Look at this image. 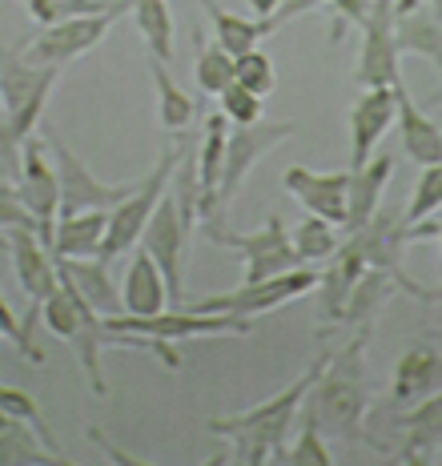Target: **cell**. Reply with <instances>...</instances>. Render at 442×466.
Wrapping results in <instances>:
<instances>
[{
    "label": "cell",
    "instance_id": "cell-16",
    "mask_svg": "<svg viewBox=\"0 0 442 466\" xmlns=\"http://www.w3.org/2000/svg\"><path fill=\"white\" fill-rule=\"evenodd\" d=\"M282 186L302 201L306 213H318V218L346 229V221H350V169L318 173L306 165H290L282 173Z\"/></svg>",
    "mask_w": 442,
    "mask_h": 466
},
{
    "label": "cell",
    "instance_id": "cell-15",
    "mask_svg": "<svg viewBox=\"0 0 442 466\" xmlns=\"http://www.w3.org/2000/svg\"><path fill=\"white\" fill-rule=\"evenodd\" d=\"M390 125H398V89L394 85L362 89L350 109V169H358L374 157V149L390 133Z\"/></svg>",
    "mask_w": 442,
    "mask_h": 466
},
{
    "label": "cell",
    "instance_id": "cell-19",
    "mask_svg": "<svg viewBox=\"0 0 442 466\" xmlns=\"http://www.w3.org/2000/svg\"><path fill=\"white\" fill-rule=\"evenodd\" d=\"M56 266H61V278L69 281L89 306H97L105 318L125 314V298L117 294V286H113L109 261L105 258H56Z\"/></svg>",
    "mask_w": 442,
    "mask_h": 466
},
{
    "label": "cell",
    "instance_id": "cell-11",
    "mask_svg": "<svg viewBox=\"0 0 442 466\" xmlns=\"http://www.w3.org/2000/svg\"><path fill=\"white\" fill-rule=\"evenodd\" d=\"M45 141L41 133L36 137L25 141V153H21V173H16V186L13 193L21 198V206L33 213L36 229H41V238L49 241L53 249V238H56V221H61V173H56V161L49 165L45 157Z\"/></svg>",
    "mask_w": 442,
    "mask_h": 466
},
{
    "label": "cell",
    "instance_id": "cell-29",
    "mask_svg": "<svg viewBox=\"0 0 442 466\" xmlns=\"http://www.w3.org/2000/svg\"><path fill=\"white\" fill-rule=\"evenodd\" d=\"M0 459H5L8 466H13V462H61V466H69V459H65V454H56L53 446H45V442H41V434H36L28 422L13 419V414H5V439H0Z\"/></svg>",
    "mask_w": 442,
    "mask_h": 466
},
{
    "label": "cell",
    "instance_id": "cell-4",
    "mask_svg": "<svg viewBox=\"0 0 442 466\" xmlns=\"http://www.w3.org/2000/svg\"><path fill=\"white\" fill-rule=\"evenodd\" d=\"M5 246H8V258H13L16 286H21L25 298H28L25 358L41 366L45 350L36 346V322H45V306H49V298L61 289V266H56V254L49 249V241H45L33 226H5Z\"/></svg>",
    "mask_w": 442,
    "mask_h": 466
},
{
    "label": "cell",
    "instance_id": "cell-3",
    "mask_svg": "<svg viewBox=\"0 0 442 466\" xmlns=\"http://www.w3.org/2000/svg\"><path fill=\"white\" fill-rule=\"evenodd\" d=\"M367 329L370 322L358 326V338H354L346 350H334L330 366L322 370L318 386L310 390V419L322 426V431L338 434V439L350 442H367V370H362V346H367Z\"/></svg>",
    "mask_w": 442,
    "mask_h": 466
},
{
    "label": "cell",
    "instance_id": "cell-34",
    "mask_svg": "<svg viewBox=\"0 0 442 466\" xmlns=\"http://www.w3.org/2000/svg\"><path fill=\"white\" fill-rule=\"evenodd\" d=\"M113 5H121V0H25L28 16L41 28L73 21V16H85V13H105V8H113Z\"/></svg>",
    "mask_w": 442,
    "mask_h": 466
},
{
    "label": "cell",
    "instance_id": "cell-26",
    "mask_svg": "<svg viewBox=\"0 0 442 466\" xmlns=\"http://www.w3.org/2000/svg\"><path fill=\"white\" fill-rule=\"evenodd\" d=\"M229 116L217 113L209 116L206 133L197 145V173H201V213L206 221H214V206H217V186H221V169H226V149H229Z\"/></svg>",
    "mask_w": 442,
    "mask_h": 466
},
{
    "label": "cell",
    "instance_id": "cell-13",
    "mask_svg": "<svg viewBox=\"0 0 442 466\" xmlns=\"http://www.w3.org/2000/svg\"><path fill=\"white\" fill-rule=\"evenodd\" d=\"M394 5L398 0H370V13L362 21V53H358V76L362 89L370 85H398L402 69H398V16H394Z\"/></svg>",
    "mask_w": 442,
    "mask_h": 466
},
{
    "label": "cell",
    "instance_id": "cell-28",
    "mask_svg": "<svg viewBox=\"0 0 442 466\" xmlns=\"http://www.w3.org/2000/svg\"><path fill=\"white\" fill-rule=\"evenodd\" d=\"M133 16H137V33L146 41V53L157 61H173V13L169 0H133Z\"/></svg>",
    "mask_w": 442,
    "mask_h": 466
},
{
    "label": "cell",
    "instance_id": "cell-35",
    "mask_svg": "<svg viewBox=\"0 0 442 466\" xmlns=\"http://www.w3.org/2000/svg\"><path fill=\"white\" fill-rule=\"evenodd\" d=\"M237 85L254 89L257 96H270L277 89V69H274V56L254 48V53H242L237 56Z\"/></svg>",
    "mask_w": 442,
    "mask_h": 466
},
{
    "label": "cell",
    "instance_id": "cell-5",
    "mask_svg": "<svg viewBox=\"0 0 442 466\" xmlns=\"http://www.w3.org/2000/svg\"><path fill=\"white\" fill-rule=\"evenodd\" d=\"M177 157H181V149L166 145L149 177H141V186L133 189L117 209H109V233H105V249H101L105 261H113V258L129 254V249H137V241L146 238V226L153 221V213H157L161 198L169 193V181H173V169H177Z\"/></svg>",
    "mask_w": 442,
    "mask_h": 466
},
{
    "label": "cell",
    "instance_id": "cell-17",
    "mask_svg": "<svg viewBox=\"0 0 442 466\" xmlns=\"http://www.w3.org/2000/svg\"><path fill=\"white\" fill-rule=\"evenodd\" d=\"M314 5H318V0H297V5H286L277 16H242V13H229V8H217L214 0H201V8L209 13V25H214L217 45L229 48L234 56L254 53L277 25L290 21V16H297V13H306V8H314Z\"/></svg>",
    "mask_w": 442,
    "mask_h": 466
},
{
    "label": "cell",
    "instance_id": "cell-41",
    "mask_svg": "<svg viewBox=\"0 0 442 466\" xmlns=\"http://www.w3.org/2000/svg\"><path fill=\"white\" fill-rule=\"evenodd\" d=\"M85 434H89V442H97L101 446V451H105V459H113V462H141V459H133V454H121V451H113V446L109 442H105V434H101V426H89V431H85Z\"/></svg>",
    "mask_w": 442,
    "mask_h": 466
},
{
    "label": "cell",
    "instance_id": "cell-24",
    "mask_svg": "<svg viewBox=\"0 0 442 466\" xmlns=\"http://www.w3.org/2000/svg\"><path fill=\"white\" fill-rule=\"evenodd\" d=\"M398 426L407 431L398 459L402 462H427L430 454H435V446H442V390L427 394L415 410L398 414Z\"/></svg>",
    "mask_w": 442,
    "mask_h": 466
},
{
    "label": "cell",
    "instance_id": "cell-38",
    "mask_svg": "<svg viewBox=\"0 0 442 466\" xmlns=\"http://www.w3.org/2000/svg\"><path fill=\"white\" fill-rule=\"evenodd\" d=\"M318 5H326L334 16H338V36L346 33V28H354V25H362L367 21V13H370V0H318Z\"/></svg>",
    "mask_w": 442,
    "mask_h": 466
},
{
    "label": "cell",
    "instance_id": "cell-22",
    "mask_svg": "<svg viewBox=\"0 0 442 466\" xmlns=\"http://www.w3.org/2000/svg\"><path fill=\"white\" fill-rule=\"evenodd\" d=\"M442 390V354L430 342H415L394 366V402H415Z\"/></svg>",
    "mask_w": 442,
    "mask_h": 466
},
{
    "label": "cell",
    "instance_id": "cell-18",
    "mask_svg": "<svg viewBox=\"0 0 442 466\" xmlns=\"http://www.w3.org/2000/svg\"><path fill=\"white\" fill-rule=\"evenodd\" d=\"M394 16H398V48L402 56L415 53V56H427L430 65H438L442 73V16L427 0H398L394 5ZM442 101V93H438Z\"/></svg>",
    "mask_w": 442,
    "mask_h": 466
},
{
    "label": "cell",
    "instance_id": "cell-2",
    "mask_svg": "<svg viewBox=\"0 0 442 466\" xmlns=\"http://www.w3.org/2000/svg\"><path fill=\"white\" fill-rule=\"evenodd\" d=\"M61 76L56 65H33L25 61L21 48L5 53V69H0V101H5V116H0V157H5L8 181L21 173V153L33 133L45 125V105H49L53 81Z\"/></svg>",
    "mask_w": 442,
    "mask_h": 466
},
{
    "label": "cell",
    "instance_id": "cell-7",
    "mask_svg": "<svg viewBox=\"0 0 442 466\" xmlns=\"http://www.w3.org/2000/svg\"><path fill=\"white\" fill-rule=\"evenodd\" d=\"M206 233L214 246H226V249H234V254H242V261H246L242 281H266L274 274L306 266L294 246V233L286 229V221L277 218V213H270L266 226L254 233H229L226 226H217V221H206Z\"/></svg>",
    "mask_w": 442,
    "mask_h": 466
},
{
    "label": "cell",
    "instance_id": "cell-37",
    "mask_svg": "<svg viewBox=\"0 0 442 466\" xmlns=\"http://www.w3.org/2000/svg\"><path fill=\"white\" fill-rule=\"evenodd\" d=\"M217 105H221V113H226L234 125H254V121H262V96H257L254 89H246V85H237V81L217 96Z\"/></svg>",
    "mask_w": 442,
    "mask_h": 466
},
{
    "label": "cell",
    "instance_id": "cell-9",
    "mask_svg": "<svg viewBox=\"0 0 442 466\" xmlns=\"http://www.w3.org/2000/svg\"><path fill=\"white\" fill-rule=\"evenodd\" d=\"M125 13H133V0H121V5L105 8V13H85V16H73V21L49 25V28H41L21 53H25V61H33V65H56V69H65L76 56L93 53V48L105 41V33L113 28V21Z\"/></svg>",
    "mask_w": 442,
    "mask_h": 466
},
{
    "label": "cell",
    "instance_id": "cell-42",
    "mask_svg": "<svg viewBox=\"0 0 442 466\" xmlns=\"http://www.w3.org/2000/svg\"><path fill=\"white\" fill-rule=\"evenodd\" d=\"M249 8H254V16H277L282 0H249Z\"/></svg>",
    "mask_w": 442,
    "mask_h": 466
},
{
    "label": "cell",
    "instance_id": "cell-40",
    "mask_svg": "<svg viewBox=\"0 0 442 466\" xmlns=\"http://www.w3.org/2000/svg\"><path fill=\"white\" fill-rule=\"evenodd\" d=\"M398 289H407V294H415L418 302H442V286H418L410 274L398 278Z\"/></svg>",
    "mask_w": 442,
    "mask_h": 466
},
{
    "label": "cell",
    "instance_id": "cell-10",
    "mask_svg": "<svg viewBox=\"0 0 442 466\" xmlns=\"http://www.w3.org/2000/svg\"><path fill=\"white\" fill-rule=\"evenodd\" d=\"M322 286V274L314 266H297L286 269V274H274L266 281H242L237 289H226V294H209L189 302L194 309H217V314H237V318H257L270 314V309L294 302V298L310 294V289Z\"/></svg>",
    "mask_w": 442,
    "mask_h": 466
},
{
    "label": "cell",
    "instance_id": "cell-14",
    "mask_svg": "<svg viewBox=\"0 0 442 466\" xmlns=\"http://www.w3.org/2000/svg\"><path fill=\"white\" fill-rule=\"evenodd\" d=\"M189 238H194V221L177 209V198L166 193L157 213H153V221L146 226L141 246H146L149 254L157 258V266L166 269L173 306H186V249H189Z\"/></svg>",
    "mask_w": 442,
    "mask_h": 466
},
{
    "label": "cell",
    "instance_id": "cell-36",
    "mask_svg": "<svg viewBox=\"0 0 442 466\" xmlns=\"http://www.w3.org/2000/svg\"><path fill=\"white\" fill-rule=\"evenodd\" d=\"M277 462H297V466H330L334 462V454L326 451V439H322V426L310 419V414H306V426H302V434H297L294 439V446L290 451H282V459Z\"/></svg>",
    "mask_w": 442,
    "mask_h": 466
},
{
    "label": "cell",
    "instance_id": "cell-39",
    "mask_svg": "<svg viewBox=\"0 0 442 466\" xmlns=\"http://www.w3.org/2000/svg\"><path fill=\"white\" fill-rule=\"evenodd\" d=\"M0 329H5L8 342L25 354V322H16V314H13V306H8L5 294H0Z\"/></svg>",
    "mask_w": 442,
    "mask_h": 466
},
{
    "label": "cell",
    "instance_id": "cell-1",
    "mask_svg": "<svg viewBox=\"0 0 442 466\" xmlns=\"http://www.w3.org/2000/svg\"><path fill=\"white\" fill-rule=\"evenodd\" d=\"M334 350H322L302 374L294 378L286 390H277L274 398L266 402L249 406V410H237V414H221V419H209V434H217L221 442H234L237 446V462H270V459H282V442L290 439V426L297 419L306 402H310V390L318 386L322 370L330 366Z\"/></svg>",
    "mask_w": 442,
    "mask_h": 466
},
{
    "label": "cell",
    "instance_id": "cell-31",
    "mask_svg": "<svg viewBox=\"0 0 442 466\" xmlns=\"http://www.w3.org/2000/svg\"><path fill=\"white\" fill-rule=\"evenodd\" d=\"M194 76H197V85H201V93H206V96H221L229 85L237 81V56L214 41L209 48H201V53H197Z\"/></svg>",
    "mask_w": 442,
    "mask_h": 466
},
{
    "label": "cell",
    "instance_id": "cell-21",
    "mask_svg": "<svg viewBox=\"0 0 442 466\" xmlns=\"http://www.w3.org/2000/svg\"><path fill=\"white\" fill-rule=\"evenodd\" d=\"M390 173H394L390 153H374L367 165L350 169V221H346V233L370 226V218L382 209V193L390 186Z\"/></svg>",
    "mask_w": 442,
    "mask_h": 466
},
{
    "label": "cell",
    "instance_id": "cell-8",
    "mask_svg": "<svg viewBox=\"0 0 442 466\" xmlns=\"http://www.w3.org/2000/svg\"><path fill=\"white\" fill-rule=\"evenodd\" d=\"M41 137L49 141L56 173H61V218L65 213H85V209H117L141 181H101L81 157H73V149L61 141V133L49 121L41 125Z\"/></svg>",
    "mask_w": 442,
    "mask_h": 466
},
{
    "label": "cell",
    "instance_id": "cell-32",
    "mask_svg": "<svg viewBox=\"0 0 442 466\" xmlns=\"http://www.w3.org/2000/svg\"><path fill=\"white\" fill-rule=\"evenodd\" d=\"M438 209H442V161L422 165V173L415 181V193H410L407 209H402V221H407V229H415L427 218H435Z\"/></svg>",
    "mask_w": 442,
    "mask_h": 466
},
{
    "label": "cell",
    "instance_id": "cell-23",
    "mask_svg": "<svg viewBox=\"0 0 442 466\" xmlns=\"http://www.w3.org/2000/svg\"><path fill=\"white\" fill-rule=\"evenodd\" d=\"M398 89V129H402V153L415 165H435L442 161V129L415 105L407 81L394 85Z\"/></svg>",
    "mask_w": 442,
    "mask_h": 466
},
{
    "label": "cell",
    "instance_id": "cell-12",
    "mask_svg": "<svg viewBox=\"0 0 442 466\" xmlns=\"http://www.w3.org/2000/svg\"><path fill=\"white\" fill-rule=\"evenodd\" d=\"M297 125L290 121H254V125H237V133H229V149H226V169H221V186H217V206L214 221H221V213L229 209V201L242 193L249 169L266 157L270 149H277L286 137H294Z\"/></svg>",
    "mask_w": 442,
    "mask_h": 466
},
{
    "label": "cell",
    "instance_id": "cell-25",
    "mask_svg": "<svg viewBox=\"0 0 442 466\" xmlns=\"http://www.w3.org/2000/svg\"><path fill=\"white\" fill-rule=\"evenodd\" d=\"M105 233H109V209L65 213V218L56 221L53 254L56 258H101Z\"/></svg>",
    "mask_w": 442,
    "mask_h": 466
},
{
    "label": "cell",
    "instance_id": "cell-33",
    "mask_svg": "<svg viewBox=\"0 0 442 466\" xmlns=\"http://www.w3.org/2000/svg\"><path fill=\"white\" fill-rule=\"evenodd\" d=\"M0 414H13V419H21L28 422L36 434H41V442L45 446H53L56 454H65L61 446H56V434H53V426L45 422V414H41V406H36V398L28 394V390H16V386H0ZM69 459V454H65Z\"/></svg>",
    "mask_w": 442,
    "mask_h": 466
},
{
    "label": "cell",
    "instance_id": "cell-27",
    "mask_svg": "<svg viewBox=\"0 0 442 466\" xmlns=\"http://www.w3.org/2000/svg\"><path fill=\"white\" fill-rule=\"evenodd\" d=\"M149 73H153V85H157L161 125H166L169 133H186L189 125H194V116H197L194 96H189L177 81H173V76L166 73V61H157V56H149Z\"/></svg>",
    "mask_w": 442,
    "mask_h": 466
},
{
    "label": "cell",
    "instance_id": "cell-43",
    "mask_svg": "<svg viewBox=\"0 0 442 466\" xmlns=\"http://www.w3.org/2000/svg\"><path fill=\"white\" fill-rule=\"evenodd\" d=\"M427 5H430V8H435V13H438V16H442V0H427Z\"/></svg>",
    "mask_w": 442,
    "mask_h": 466
},
{
    "label": "cell",
    "instance_id": "cell-6",
    "mask_svg": "<svg viewBox=\"0 0 442 466\" xmlns=\"http://www.w3.org/2000/svg\"><path fill=\"white\" fill-rule=\"evenodd\" d=\"M117 329L153 338V342H197V338H242L249 334V318L217 314V309H194V306H166L161 314H117Z\"/></svg>",
    "mask_w": 442,
    "mask_h": 466
},
{
    "label": "cell",
    "instance_id": "cell-20",
    "mask_svg": "<svg viewBox=\"0 0 442 466\" xmlns=\"http://www.w3.org/2000/svg\"><path fill=\"white\" fill-rule=\"evenodd\" d=\"M121 298H125V314H161L166 306H173L166 269L157 266V258H153L146 246H141L137 254H133V261H129Z\"/></svg>",
    "mask_w": 442,
    "mask_h": 466
},
{
    "label": "cell",
    "instance_id": "cell-30",
    "mask_svg": "<svg viewBox=\"0 0 442 466\" xmlns=\"http://www.w3.org/2000/svg\"><path fill=\"white\" fill-rule=\"evenodd\" d=\"M290 233H294V246H297V254H302L306 266H318V261H330L342 249L338 233H346V229L318 218V213H310V218H302V226H294Z\"/></svg>",
    "mask_w": 442,
    "mask_h": 466
}]
</instances>
